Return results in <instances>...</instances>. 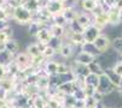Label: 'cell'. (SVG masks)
<instances>
[{"instance_id":"cell-35","label":"cell","mask_w":122,"mask_h":108,"mask_svg":"<svg viewBox=\"0 0 122 108\" xmlns=\"http://www.w3.org/2000/svg\"><path fill=\"white\" fill-rule=\"evenodd\" d=\"M96 1H97V3H98V4H102V3H103V1H104V0H96Z\"/></svg>"},{"instance_id":"cell-5","label":"cell","mask_w":122,"mask_h":108,"mask_svg":"<svg viewBox=\"0 0 122 108\" xmlns=\"http://www.w3.org/2000/svg\"><path fill=\"white\" fill-rule=\"evenodd\" d=\"M102 34V29H99L97 25L94 24H91L88 28H86L82 32L83 35V39H85V42L86 43H93L97 39L98 36Z\"/></svg>"},{"instance_id":"cell-32","label":"cell","mask_w":122,"mask_h":108,"mask_svg":"<svg viewBox=\"0 0 122 108\" xmlns=\"http://www.w3.org/2000/svg\"><path fill=\"white\" fill-rule=\"evenodd\" d=\"M6 106H9V102L5 99H0V108H5Z\"/></svg>"},{"instance_id":"cell-16","label":"cell","mask_w":122,"mask_h":108,"mask_svg":"<svg viewBox=\"0 0 122 108\" xmlns=\"http://www.w3.org/2000/svg\"><path fill=\"white\" fill-rule=\"evenodd\" d=\"M104 73L109 77V79L112 82V84H114L117 89H120V86H121V84H122V77H120V76H117V75L115 73L114 70H112V67L104 68Z\"/></svg>"},{"instance_id":"cell-17","label":"cell","mask_w":122,"mask_h":108,"mask_svg":"<svg viewBox=\"0 0 122 108\" xmlns=\"http://www.w3.org/2000/svg\"><path fill=\"white\" fill-rule=\"evenodd\" d=\"M93 24L97 25L99 29H104L107 25H109V19H108V14L104 12L100 14H96L93 16Z\"/></svg>"},{"instance_id":"cell-34","label":"cell","mask_w":122,"mask_h":108,"mask_svg":"<svg viewBox=\"0 0 122 108\" xmlns=\"http://www.w3.org/2000/svg\"><path fill=\"white\" fill-rule=\"evenodd\" d=\"M115 7L122 11V0H116V6Z\"/></svg>"},{"instance_id":"cell-9","label":"cell","mask_w":122,"mask_h":108,"mask_svg":"<svg viewBox=\"0 0 122 108\" xmlns=\"http://www.w3.org/2000/svg\"><path fill=\"white\" fill-rule=\"evenodd\" d=\"M107 14H108V19H109V25H111V27H117L118 24L122 23V21H121L122 11H121V10H118V9H116V7H112V9H110V10L107 12Z\"/></svg>"},{"instance_id":"cell-26","label":"cell","mask_w":122,"mask_h":108,"mask_svg":"<svg viewBox=\"0 0 122 108\" xmlns=\"http://www.w3.org/2000/svg\"><path fill=\"white\" fill-rule=\"evenodd\" d=\"M71 72V67L66 65V64H63V63H59L58 64V70H57V75L59 76H63V75H68Z\"/></svg>"},{"instance_id":"cell-7","label":"cell","mask_w":122,"mask_h":108,"mask_svg":"<svg viewBox=\"0 0 122 108\" xmlns=\"http://www.w3.org/2000/svg\"><path fill=\"white\" fill-rule=\"evenodd\" d=\"M45 9L52 16H55V14L62 13V11L65 9V4L63 1H61V0H47Z\"/></svg>"},{"instance_id":"cell-25","label":"cell","mask_w":122,"mask_h":108,"mask_svg":"<svg viewBox=\"0 0 122 108\" xmlns=\"http://www.w3.org/2000/svg\"><path fill=\"white\" fill-rule=\"evenodd\" d=\"M53 24H58V25H62V27H65L68 25V21L65 19V17L63 16V13H58V14H55L52 16V22Z\"/></svg>"},{"instance_id":"cell-33","label":"cell","mask_w":122,"mask_h":108,"mask_svg":"<svg viewBox=\"0 0 122 108\" xmlns=\"http://www.w3.org/2000/svg\"><path fill=\"white\" fill-rule=\"evenodd\" d=\"M5 50H6V42L0 41V53H3Z\"/></svg>"},{"instance_id":"cell-6","label":"cell","mask_w":122,"mask_h":108,"mask_svg":"<svg viewBox=\"0 0 122 108\" xmlns=\"http://www.w3.org/2000/svg\"><path fill=\"white\" fill-rule=\"evenodd\" d=\"M13 61L17 64V66L20 67V71H23V70H25V68L31 66V58L25 52H20L15 57Z\"/></svg>"},{"instance_id":"cell-13","label":"cell","mask_w":122,"mask_h":108,"mask_svg":"<svg viewBox=\"0 0 122 108\" xmlns=\"http://www.w3.org/2000/svg\"><path fill=\"white\" fill-rule=\"evenodd\" d=\"M48 29L51 31L52 37H57V39H63L64 36L66 35V32H68L65 27H62V25H58V24H53V23H51L48 25Z\"/></svg>"},{"instance_id":"cell-2","label":"cell","mask_w":122,"mask_h":108,"mask_svg":"<svg viewBox=\"0 0 122 108\" xmlns=\"http://www.w3.org/2000/svg\"><path fill=\"white\" fill-rule=\"evenodd\" d=\"M117 88L112 84V82L109 79V77L103 73L99 76V84H98V88H97V91L103 95V96H108L110 94H112Z\"/></svg>"},{"instance_id":"cell-8","label":"cell","mask_w":122,"mask_h":108,"mask_svg":"<svg viewBox=\"0 0 122 108\" xmlns=\"http://www.w3.org/2000/svg\"><path fill=\"white\" fill-rule=\"evenodd\" d=\"M51 39H52V35H51V31H50L48 27H42V28L38 31V34L35 35L36 42H38L39 45H41V46L48 45L50 41H51Z\"/></svg>"},{"instance_id":"cell-10","label":"cell","mask_w":122,"mask_h":108,"mask_svg":"<svg viewBox=\"0 0 122 108\" xmlns=\"http://www.w3.org/2000/svg\"><path fill=\"white\" fill-rule=\"evenodd\" d=\"M75 48H76V46H74L73 43H70V42H64V43L62 45V47L59 48L58 54H59L62 58H64V59H70L74 54H75Z\"/></svg>"},{"instance_id":"cell-15","label":"cell","mask_w":122,"mask_h":108,"mask_svg":"<svg viewBox=\"0 0 122 108\" xmlns=\"http://www.w3.org/2000/svg\"><path fill=\"white\" fill-rule=\"evenodd\" d=\"M99 5L100 4H98L96 0H81L80 1V6H81L82 11H85L87 13H93L98 9Z\"/></svg>"},{"instance_id":"cell-20","label":"cell","mask_w":122,"mask_h":108,"mask_svg":"<svg viewBox=\"0 0 122 108\" xmlns=\"http://www.w3.org/2000/svg\"><path fill=\"white\" fill-rule=\"evenodd\" d=\"M20 48H21V45L16 39H10L6 42V50H9L11 54H13L15 57L20 53Z\"/></svg>"},{"instance_id":"cell-37","label":"cell","mask_w":122,"mask_h":108,"mask_svg":"<svg viewBox=\"0 0 122 108\" xmlns=\"http://www.w3.org/2000/svg\"><path fill=\"white\" fill-rule=\"evenodd\" d=\"M61 1H63V3H64V4H65V3H66V1H68V0H61Z\"/></svg>"},{"instance_id":"cell-22","label":"cell","mask_w":122,"mask_h":108,"mask_svg":"<svg viewBox=\"0 0 122 108\" xmlns=\"http://www.w3.org/2000/svg\"><path fill=\"white\" fill-rule=\"evenodd\" d=\"M111 48L117 53V55L122 58V36H116V37L111 39Z\"/></svg>"},{"instance_id":"cell-29","label":"cell","mask_w":122,"mask_h":108,"mask_svg":"<svg viewBox=\"0 0 122 108\" xmlns=\"http://www.w3.org/2000/svg\"><path fill=\"white\" fill-rule=\"evenodd\" d=\"M62 40H63V39H57V37H52L48 45H50L51 47H53V48H55V49L57 50V53H58L59 48H61V47H62V45L64 43V42H63Z\"/></svg>"},{"instance_id":"cell-19","label":"cell","mask_w":122,"mask_h":108,"mask_svg":"<svg viewBox=\"0 0 122 108\" xmlns=\"http://www.w3.org/2000/svg\"><path fill=\"white\" fill-rule=\"evenodd\" d=\"M69 42L73 43L76 47H79V48H81L86 43L82 32H70V36H69Z\"/></svg>"},{"instance_id":"cell-4","label":"cell","mask_w":122,"mask_h":108,"mask_svg":"<svg viewBox=\"0 0 122 108\" xmlns=\"http://www.w3.org/2000/svg\"><path fill=\"white\" fill-rule=\"evenodd\" d=\"M94 60H97V55H94V54H92L90 52H86V50H79V52H76L75 59H74V61L76 64L85 65V66H88Z\"/></svg>"},{"instance_id":"cell-18","label":"cell","mask_w":122,"mask_h":108,"mask_svg":"<svg viewBox=\"0 0 122 108\" xmlns=\"http://www.w3.org/2000/svg\"><path fill=\"white\" fill-rule=\"evenodd\" d=\"M63 16L65 17V19L68 21V23H70L73 21H76V18L79 16V11L75 9V7H69V6H65V9L62 11Z\"/></svg>"},{"instance_id":"cell-3","label":"cell","mask_w":122,"mask_h":108,"mask_svg":"<svg viewBox=\"0 0 122 108\" xmlns=\"http://www.w3.org/2000/svg\"><path fill=\"white\" fill-rule=\"evenodd\" d=\"M111 42H112V40L110 39V36L102 32L98 36V39L93 42V46L96 47V49L98 50L99 54H104L111 49Z\"/></svg>"},{"instance_id":"cell-30","label":"cell","mask_w":122,"mask_h":108,"mask_svg":"<svg viewBox=\"0 0 122 108\" xmlns=\"http://www.w3.org/2000/svg\"><path fill=\"white\" fill-rule=\"evenodd\" d=\"M111 67H112L114 72H115L117 76L122 77V60H117Z\"/></svg>"},{"instance_id":"cell-23","label":"cell","mask_w":122,"mask_h":108,"mask_svg":"<svg viewBox=\"0 0 122 108\" xmlns=\"http://www.w3.org/2000/svg\"><path fill=\"white\" fill-rule=\"evenodd\" d=\"M88 70H90L91 73H96L98 76H100V75L104 73V67L102 66V64L98 60H94L93 63H91L88 65Z\"/></svg>"},{"instance_id":"cell-11","label":"cell","mask_w":122,"mask_h":108,"mask_svg":"<svg viewBox=\"0 0 122 108\" xmlns=\"http://www.w3.org/2000/svg\"><path fill=\"white\" fill-rule=\"evenodd\" d=\"M76 22L79 23V25L85 30L86 28H88L91 24H93V18L91 17V13H87V12H80L77 18H76Z\"/></svg>"},{"instance_id":"cell-36","label":"cell","mask_w":122,"mask_h":108,"mask_svg":"<svg viewBox=\"0 0 122 108\" xmlns=\"http://www.w3.org/2000/svg\"><path fill=\"white\" fill-rule=\"evenodd\" d=\"M102 108H112V107H108V106H103Z\"/></svg>"},{"instance_id":"cell-12","label":"cell","mask_w":122,"mask_h":108,"mask_svg":"<svg viewBox=\"0 0 122 108\" xmlns=\"http://www.w3.org/2000/svg\"><path fill=\"white\" fill-rule=\"evenodd\" d=\"M42 48H44V46L39 45L38 42H31V43H29V45L25 47V50H24V52L28 54L30 58H35V57L41 55Z\"/></svg>"},{"instance_id":"cell-1","label":"cell","mask_w":122,"mask_h":108,"mask_svg":"<svg viewBox=\"0 0 122 108\" xmlns=\"http://www.w3.org/2000/svg\"><path fill=\"white\" fill-rule=\"evenodd\" d=\"M33 13L31 11H29L28 9H25L24 6L20 5L17 6L13 12H12V19L21 25H29L33 22Z\"/></svg>"},{"instance_id":"cell-21","label":"cell","mask_w":122,"mask_h":108,"mask_svg":"<svg viewBox=\"0 0 122 108\" xmlns=\"http://www.w3.org/2000/svg\"><path fill=\"white\" fill-rule=\"evenodd\" d=\"M83 83H85V85H91L97 89L98 84H99V76L96 73H88L83 78Z\"/></svg>"},{"instance_id":"cell-28","label":"cell","mask_w":122,"mask_h":108,"mask_svg":"<svg viewBox=\"0 0 122 108\" xmlns=\"http://www.w3.org/2000/svg\"><path fill=\"white\" fill-rule=\"evenodd\" d=\"M66 28H68V30L70 32H83V29L79 25V23L76 21H73L70 23H68Z\"/></svg>"},{"instance_id":"cell-27","label":"cell","mask_w":122,"mask_h":108,"mask_svg":"<svg viewBox=\"0 0 122 108\" xmlns=\"http://www.w3.org/2000/svg\"><path fill=\"white\" fill-rule=\"evenodd\" d=\"M71 96H73L75 100H85V99L87 97L83 88H75V90H74V93L71 94Z\"/></svg>"},{"instance_id":"cell-24","label":"cell","mask_w":122,"mask_h":108,"mask_svg":"<svg viewBox=\"0 0 122 108\" xmlns=\"http://www.w3.org/2000/svg\"><path fill=\"white\" fill-rule=\"evenodd\" d=\"M41 54H42V57L46 59V60H50V59H52L56 54H58L57 53V50L53 48V47H51L50 45H46V46H44V48H42V50H41Z\"/></svg>"},{"instance_id":"cell-14","label":"cell","mask_w":122,"mask_h":108,"mask_svg":"<svg viewBox=\"0 0 122 108\" xmlns=\"http://www.w3.org/2000/svg\"><path fill=\"white\" fill-rule=\"evenodd\" d=\"M58 61L55 60H46L44 64V72L46 73V76H55L57 75V70H58Z\"/></svg>"},{"instance_id":"cell-31","label":"cell","mask_w":122,"mask_h":108,"mask_svg":"<svg viewBox=\"0 0 122 108\" xmlns=\"http://www.w3.org/2000/svg\"><path fill=\"white\" fill-rule=\"evenodd\" d=\"M6 76H7V67H6V65L0 64V81L4 79Z\"/></svg>"}]
</instances>
